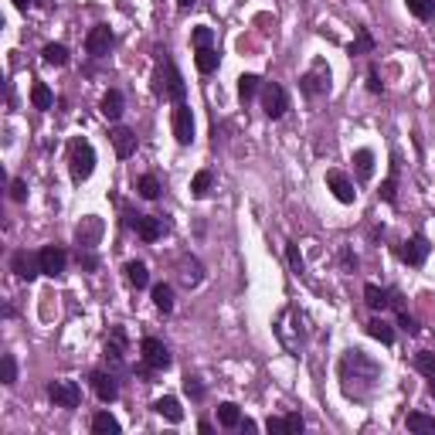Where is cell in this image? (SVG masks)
<instances>
[{
  "label": "cell",
  "mask_w": 435,
  "mask_h": 435,
  "mask_svg": "<svg viewBox=\"0 0 435 435\" xmlns=\"http://www.w3.org/2000/svg\"><path fill=\"white\" fill-rule=\"evenodd\" d=\"M238 429H242V432H258V425L252 422V418H242V425H238Z\"/></svg>",
  "instance_id": "51"
},
{
  "label": "cell",
  "mask_w": 435,
  "mask_h": 435,
  "mask_svg": "<svg viewBox=\"0 0 435 435\" xmlns=\"http://www.w3.org/2000/svg\"><path fill=\"white\" fill-rule=\"evenodd\" d=\"M367 333H371L374 340H381L384 347H391V344H395V330H391V323L381 320V316H374V320L367 323Z\"/></svg>",
  "instance_id": "31"
},
{
  "label": "cell",
  "mask_w": 435,
  "mask_h": 435,
  "mask_svg": "<svg viewBox=\"0 0 435 435\" xmlns=\"http://www.w3.org/2000/svg\"><path fill=\"white\" fill-rule=\"evenodd\" d=\"M31 3H34V0H14V7H17V10H27Z\"/></svg>",
  "instance_id": "54"
},
{
  "label": "cell",
  "mask_w": 435,
  "mask_h": 435,
  "mask_svg": "<svg viewBox=\"0 0 435 435\" xmlns=\"http://www.w3.org/2000/svg\"><path fill=\"white\" fill-rule=\"evenodd\" d=\"M0 381L7 384V388L17 381V360L10 357V354H3V357H0Z\"/></svg>",
  "instance_id": "39"
},
{
  "label": "cell",
  "mask_w": 435,
  "mask_h": 435,
  "mask_svg": "<svg viewBox=\"0 0 435 435\" xmlns=\"http://www.w3.org/2000/svg\"><path fill=\"white\" fill-rule=\"evenodd\" d=\"M351 163H354V170H357V180H371V177H374V150H367V147L354 150Z\"/></svg>",
  "instance_id": "21"
},
{
  "label": "cell",
  "mask_w": 435,
  "mask_h": 435,
  "mask_svg": "<svg viewBox=\"0 0 435 435\" xmlns=\"http://www.w3.org/2000/svg\"><path fill=\"white\" fill-rule=\"evenodd\" d=\"M367 89H371V92H374V96H381V92H384L381 72H378V68H374V65H371V72H367Z\"/></svg>",
  "instance_id": "45"
},
{
  "label": "cell",
  "mask_w": 435,
  "mask_h": 435,
  "mask_svg": "<svg viewBox=\"0 0 435 435\" xmlns=\"http://www.w3.org/2000/svg\"><path fill=\"white\" fill-rule=\"evenodd\" d=\"M429 391H432V398H435V374H432V384H429Z\"/></svg>",
  "instance_id": "55"
},
{
  "label": "cell",
  "mask_w": 435,
  "mask_h": 435,
  "mask_svg": "<svg viewBox=\"0 0 435 435\" xmlns=\"http://www.w3.org/2000/svg\"><path fill=\"white\" fill-rule=\"evenodd\" d=\"M408 429H411V432H435V418L422 415V411H411V415H408Z\"/></svg>",
  "instance_id": "40"
},
{
  "label": "cell",
  "mask_w": 435,
  "mask_h": 435,
  "mask_svg": "<svg viewBox=\"0 0 435 435\" xmlns=\"http://www.w3.org/2000/svg\"><path fill=\"white\" fill-rule=\"evenodd\" d=\"M154 411L160 415V418L174 422V425H180V422H184V408H180L177 398H156V401H154Z\"/></svg>",
  "instance_id": "22"
},
{
  "label": "cell",
  "mask_w": 435,
  "mask_h": 435,
  "mask_svg": "<svg viewBox=\"0 0 435 435\" xmlns=\"http://www.w3.org/2000/svg\"><path fill=\"white\" fill-rule=\"evenodd\" d=\"M89 381H92L96 398H99V401H105V405L119 398V384H116V378H112L109 371H92V378H89Z\"/></svg>",
  "instance_id": "16"
},
{
  "label": "cell",
  "mask_w": 435,
  "mask_h": 435,
  "mask_svg": "<svg viewBox=\"0 0 435 435\" xmlns=\"http://www.w3.org/2000/svg\"><path fill=\"white\" fill-rule=\"evenodd\" d=\"M45 61H48V65H58V68H61V65H68V48H65V45H45Z\"/></svg>",
  "instance_id": "38"
},
{
  "label": "cell",
  "mask_w": 435,
  "mask_h": 435,
  "mask_svg": "<svg viewBox=\"0 0 435 435\" xmlns=\"http://www.w3.org/2000/svg\"><path fill=\"white\" fill-rule=\"evenodd\" d=\"M38 258H41V276H52V279H58L65 272V265H68V256H65L61 245H45L38 252Z\"/></svg>",
  "instance_id": "10"
},
{
  "label": "cell",
  "mask_w": 435,
  "mask_h": 435,
  "mask_svg": "<svg viewBox=\"0 0 435 435\" xmlns=\"http://www.w3.org/2000/svg\"><path fill=\"white\" fill-rule=\"evenodd\" d=\"M327 187L333 191V198L340 205H354L357 201V191H354V180L347 177L344 170H327Z\"/></svg>",
  "instance_id": "12"
},
{
  "label": "cell",
  "mask_w": 435,
  "mask_h": 435,
  "mask_svg": "<svg viewBox=\"0 0 435 435\" xmlns=\"http://www.w3.org/2000/svg\"><path fill=\"white\" fill-rule=\"evenodd\" d=\"M337 378H340V391L354 401H367L374 395V388L381 381V364L371 357L367 351L351 347L344 351V357L337 364Z\"/></svg>",
  "instance_id": "1"
},
{
  "label": "cell",
  "mask_w": 435,
  "mask_h": 435,
  "mask_svg": "<svg viewBox=\"0 0 435 435\" xmlns=\"http://www.w3.org/2000/svg\"><path fill=\"white\" fill-rule=\"evenodd\" d=\"M286 258H289L293 272L300 276V272H303V256H300V245H296V242H289V245H286Z\"/></svg>",
  "instance_id": "42"
},
{
  "label": "cell",
  "mask_w": 435,
  "mask_h": 435,
  "mask_svg": "<svg viewBox=\"0 0 435 435\" xmlns=\"http://www.w3.org/2000/svg\"><path fill=\"white\" fill-rule=\"evenodd\" d=\"M31 105H34V109H52L54 105L52 89H48L45 82H34V85H31Z\"/></svg>",
  "instance_id": "34"
},
{
  "label": "cell",
  "mask_w": 435,
  "mask_h": 435,
  "mask_svg": "<svg viewBox=\"0 0 435 435\" xmlns=\"http://www.w3.org/2000/svg\"><path fill=\"white\" fill-rule=\"evenodd\" d=\"M340 258H344V265H347V269H357V256H354L351 249H344V252H340Z\"/></svg>",
  "instance_id": "50"
},
{
  "label": "cell",
  "mask_w": 435,
  "mask_h": 435,
  "mask_svg": "<svg viewBox=\"0 0 435 435\" xmlns=\"http://www.w3.org/2000/svg\"><path fill=\"white\" fill-rule=\"evenodd\" d=\"M10 198H14V201H27V184L21 177L10 180Z\"/></svg>",
  "instance_id": "46"
},
{
  "label": "cell",
  "mask_w": 435,
  "mask_h": 435,
  "mask_svg": "<svg viewBox=\"0 0 435 435\" xmlns=\"http://www.w3.org/2000/svg\"><path fill=\"white\" fill-rule=\"evenodd\" d=\"M194 3H198V0H177V7H180V10H191Z\"/></svg>",
  "instance_id": "53"
},
{
  "label": "cell",
  "mask_w": 435,
  "mask_h": 435,
  "mask_svg": "<svg viewBox=\"0 0 435 435\" xmlns=\"http://www.w3.org/2000/svg\"><path fill=\"white\" fill-rule=\"evenodd\" d=\"M180 279H184V286H198V282L205 279V269H201V262L198 258H180Z\"/></svg>",
  "instance_id": "25"
},
{
  "label": "cell",
  "mask_w": 435,
  "mask_h": 435,
  "mask_svg": "<svg viewBox=\"0 0 435 435\" xmlns=\"http://www.w3.org/2000/svg\"><path fill=\"white\" fill-rule=\"evenodd\" d=\"M194 65H198V72H201V75H211V72H218L221 54L214 52V48H201V52L194 54Z\"/></svg>",
  "instance_id": "27"
},
{
  "label": "cell",
  "mask_w": 435,
  "mask_h": 435,
  "mask_svg": "<svg viewBox=\"0 0 435 435\" xmlns=\"http://www.w3.org/2000/svg\"><path fill=\"white\" fill-rule=\"evenodd\" d=\"M286 425H289V432H303V429H307V422H303V415H300V411L286 415Z\"/></svg>",
  "instance_id": "48"
},
{
  "label": "cell",
  "mask_w": 435,
  "mask_h": 435,
  "mask_svg": "<svg viewBox=\"0 0 435 435\" xmlns=\"http://www.w3.org/2000/svg\"><path fill=\"white\" fill-rule=\"evenodd\" d=\"M415 367H418L422 374H429V378H432V374H435V354H432V351H418V354H415Z\"/></svg>",
  "instance_id": "41"
},
{
  "label": "cell",
  "mask_w": 435,
  "mask_h": 435,
  "mask_svg": "<svg viewBox=\"0 0 435 435\" xmlns=\"http://www.w3.org/2000/svg\"><path fill=\"white\" fill-rule=\"evenodd\" d=\"M109 140H112V150H116V156H133L136 154V133L126 126H116L112 133H109Z\"/></svg>",
  "instance_id": "17"
},
{
  "label": "cell",
  "mask_w": 435,
  "mask_h": 435,
  "mask_svg": "<svg viewBox=\"0 0 435 435\" xmlns=\"http://www.w3.org/2000/svg\"><path fill=\"white\" fill-rule=\"evenodd\" d=\"M123 225L136 231L143 242H156V238L167 231L163 214H136V211H126V221H123Z\"/></svg>",
  "instance_id": "5"
},
{
  "label": "cell",
  "mask_w": 435,
  "mask_h": 435,
  "mask_svg": "<svg viewBox=\"0 0 435 435\" xmlns=\"http://www.w3.org/2000/svg\"><path fill=\"white\" fill-rule=\"evenodd\" d=\"M126 282L133 286V289H147L150 286V272H147V265L143 262H126Z\"/></svg>",
  "instance_id": "26"
},
{
  "label": "cell",
  "mask_w": 435,
  "mask_h": 435,
  "mask_svg": "<svg viewBox=\"0 0 435 435\" xmlns=\"http://www.w3.org/2000/svg\"><path fill=\"white\" fill-rule=\"evenodd\" d=\"M123 351H126V333L116 327V330H112V337L105 340V351H103V354H105V360H109L112 367H119V364H123Z\"/></svg>",
  "instance_id": "20"
},
{
  "label": "cell",
  "mask_w": 435,
  "mask_h": 435,
  "mask_svg": "<svg viewBox=\"0 0 435 435\" xmlns=\"http://www.w3.org/2000/svg\"><path fill=\"white\" fill-rule=\"evenodd\" d=\"M123 109H126V99H123V92L119 89H109L103 96V103H99V112H103L109 123H116L119 116H123Z\"/></svg>",
  "instance_id": "18"
},
{
  "label": "cell",
  "mask_w": 435,
  "mask_h": 435,
  "mask_svg": "<svg viewBox=\"0 0 435 435\" xmlns=\"http://www.w3.org/2000/svg\"><path fill=\"white\" fill-rule=\"evenodd\" d=\"M160 180L154 177V174H143V177H136V194L143 198V201H156L160 198Z\"/></svg>",
  "instance_id": "29"
},
{
  "label": "cell",
  "mask_w": 435,
  "mask_h": 435,
  "mask_svg": "<svg viewBox=\"0 0 435 435\" xmlns=\"http://www.w3.org/2000/svg\"><path fill=\"white\" fill-rule=\"evenodd\" d=\"M364 300H367V307L374 309V313H381V309L391 307V289H381V286H364Z\"/></svg>",
  "instance_id": "23"
},
{
  "label": "cell",
  "mask_w": 435,
  "mask_h": 435,
  "mask_svg": "<svg viewBox=\"0 0 435 435\" xmlns=\"http://www.w3.org/2000/svg\"><path fill=\"white\" fill-rule=\"evenodd\" d=\"M398 327H401V330H405V333H411V337L418 333V323L411 320V316H408V313H405V309H398Z\"/></svg>",
  "instance_id": "47"
},
{
  "label": "cell",
  "mask_w": 435,
  "mask_h": 435,
  "mask_svg": "<svg viewBox=\"0 0 435 435\" xmlns=\"http://www.w3.org/2000/svg\"><path fill=\"white\" fill-rule=\"evenodd\" d=\"M198 429H201L205 435H211V432H214V425H211V422H198Z\"/></svg>",
  "instance_id": "52"
},
{
  "label": "cell",
  "mask_w": 435,
  "mask_h": 435,
  "mask_svg": "<svg viewBox=\"0 0 435 435\" xmlns=\"http://www.w3.org/2000/svg\"><path fill=\"white\" fill-rule=\"evenodd\" d=\"M211 184H214V174H211V170L194 174V180H191V194H194V198H207V194H211Z\"/></svg>",
  "instance_id": "36"
},
{
  "label": "cell",
  "mask_w": 435,
  "mask_h": 435,
  "mask_svg": "<svg viewBox=\"0 0 435 435\" xmlns=\"http://www.w3.org/2000/svg\"><path fill=\"white\" fill-rule=\"evenodd\" d=\"M218 425L221 429H238L242 425V411H238L235 401H221L218 405Z\"/></svg>",
  "instance_id": "28"
},
{
  "label": "cell",
  "mask_w": 435,
  "mask_h": 435,
  "mask_svg": "<svg viewBox=\"0 0 435 435\" xmlns=\"http://www.w3.org/2000/svg\"><path fill=\"white\" fill-rule=\"evenodd\" d=\"M398 174H401V163H398V154H395L391 156V174L381 184V191H378L384 205H398Z\"/></svg>",
  "instance_id": "19"
},
{
  "label": "cell",
  "mask_w": 435,
  "mask_h": 435,
  "mask_svg": "<svg viewBox=\"0 0 435 435\" xmlns=\"http://www.w3.org/2000/svg\"><path fill=\"white\" fill-rule=\"evenodd\" d=\"M330 65L323 61V58H316L313 65H309L303 78H300V92L307 96V99H320V96H327L330 92Z\"/></svg>",
  "instance_id": "4"
},
{
  "label": "cell",
  "mask_w": 435,
  "mask_h": 435,
  "mask_svg": "<svg viewBox=\"0 0 435 435\" xmlns=\"http://www.w3.org/2000/svg\"><path fill=\"white\" fill-rule=\"evenodd\" d=\"M262 112L269 116V119H282L286 116V109H289V96H286V89H282L279 82H262Z\"/></svg>",
  "instance_id": "6"
},
{
  "label": "cell",
  "mask_w": 435,
  "mask_h": 435,
  "mask_svg": "<svg viewBox=\"0 0 435 435\" xmlns=\"http://www.w3.org/2000/svg\"><path fill=\"white\" fill-rule=\"evenodd\" d=\"M92 170H96V147L89 143V140H72V147H68V174L75 184H85V180L92 177Z\"/></svg>",
  "instance_id": "3"
},
{
  "label": "cell",
  "mask_w": 435,
  "mask_h": 435,
  "mask_svg": "<svg viewBox=\"0 0 435 435\" xmlns=\"http://www.w3.org/2000/svg\"><path fill=\"white\" fill-rule=\"evenodd\" d=\"M347 52H351V58H357V54H371L374 52V34H371L367 27H357V38L351 41Z\"/></svg>",
  "instance_id": "30"
},
{
  "label": "cell",
  "mask_w": 435,
  "mask_h": 435,
  "mask_svg": "<svg viewBox=\"0 0 435 435\" xmlns=\"http://www.w3.org/2000/svg\"><path fill=\"white\" fill-rule=\"evenodd\" d=\"M398 256H401V262H408V265H425V258H429V242H425V235H411L408 242L398 249Z\"/></svg>",
  "instance_id": "15"
},
{
  "label": "cell",
  "mask_w": 435,
  "mask_h": 435,
  "mask_svg": "<svg viewBox=\"0 0 435 435\" xmlns=\"http://www.w3.org/2000/svg\"><path fill=\"white\" fill-rule=\"evenodd\" d=\"M154 307L160 313H170L174 309V289H170V282H156L154 286Z\"/></svg>",
  "instance_id": "32"
},
{
  "label": "cell",
  "mask_w": 435,
  "mask_h": 435,
  "mask_svg": "<svg viewBox=\"0 0 435 435\" xmlns=\"http://www.w3.org/2000/svg\"><path fill=\"white\" fill-rule=\"evenodd\" d=\"M112 45H116V34H112L109 24H96L85 34V52L92 54V58H105V54L112 52Z\"/></svg>",
  "instance_id": "8"
},
{
  "label": "cell",
  "mask_w": 435,
  "mask_h": 435,
  "mask_svg": "<svg viewBox=\"0 0 435 435\" xmlns=\"http://www.w3.org/2000/svg\"><path fill=\"white\" fill-rule=\"evenodd\" d=\"M10 272L14 276H21V279H38L41 276V258L34 256V252H27V249H21V252H14L10 256Z\"/></svg>",
  "instance_id": "13"
},
{
  "label": "cell",
  "mask_w": 435,
  "mask_h": 435,
  "mask_svg": "<svg viewBox=\"0 0 435 435\" xmlns=\"http://www.w3.org/2000/svg\"><path fill=\"white\" fill-rule=\"evenodd\" d=\"M154 92L160 99H170L174 105H180L187 99V85H184V75L177 72L174 58L167 48H156V75H154Z\"/></svg>",
  "instance_id": "2"
},
{
  "label": "cell",
  "mask_w": 435,
  "mask_h": 435,
  "mask_svg": "<svg viewBox=\"0 0 435 435\" xmlns=\"http://www.w3.org/2000/svg\"><path fill=\"white\" fill-rule=\"evenodd\" d=\"M184 391H187V398H194V401H201V398H205V384L198 381V378H191V374L184 378Z\"/></svg>",
  "instance_id": "43"
},
{
  "label": "cell",
  "mask_w": 435,
  "mask_h": 435,
  "mask_svg": "<svg viewBox=\"0 0 435 435\" xmlns=\"http://www.w3.org/2000/svg\"><path fill=\"white\" fill-rule=\"evenodd\" d=\"M92 432H99V435H119V422H116L109 411H96V415H92Z\"/></svg>",
  "instance_id": "33"
},
{
  "label": "cell",
  "mask_w": 435,
  "mask_h": 435,
  "mask_svg": "<svg viewBox=\"0 0 435 435\" xmlns=\"http://www.w3.org/2000/svg\"><path fill=\"white\" fill-rule=\"evenodd\" d=\"M258 92H262V78H258V75H252V72H249V75L238 78V99H242V105H249L258 96Z\"/></svg>",
  "instance_id": "24"
},
{
  "label": "cell",
  "mask_w": 435,
  "mask_h": 435,
  "mask_svg": "<svg viewBox=\"0 0 435 435\" xmlns=\"http://www.w3.org/2000/svg\"><path fill=\"white\" fill-rule=\"evenodd\" d=\"M174 136H177L180 147L194 143V116H191V105L187 103L174 105Z\"/></svg>",
  "instance_id": "14"
},
{
  "label": "cell",
  "mask_w": 435,
  "mask_h": 435,
  "mask_svg": "<svg viewBox=\"0 0 435 435\" xmlns=\"http://www.w3.org/2000/svg\"><path fill=\"white\" fill-rule=\"evenodd\" d=\"M191 45H194L198 52H201V48H214V31L207 24L194 27V31H191Z\"/></svg>",
  "instance_id": "37"
},
{
  "label": "cell",
  "mask_w": 435,
  "mask_h": 435,
  "mask_svg": "<svg viewBox=\"0 0 435 435\" xmlns=\"http://www.w3.org/2000/svg\"><path fill=\"white\" fill-rule=\"evenodd\" d=\"M78 265H82L85 272H92V269L99 265V258H96V252H92V249H78Z\"/></svg>",
  "instance_id": "44"
},
{
  "label": "cell",
  "mask_w": 435,
  "mask_h": 435,
  "mask_svg": "<svg viewBox=\"0 0 435 435\" xmlns=\"http://www.w3.org/2000/svg\"><path fill=\"white\" fill-rule=\"evenodd\" d=\"M48 398L54 401V408H78L82 405V388L75 381H52Z\"/></svg>",
  "instance_id": "9"
},
{
  "label": "cell",
  "mask_w": 435,
  "mask_h": 435,
  "mask_svg": "<svg viewBox=\"0 0 435 435\" xmlns=\"http://www.w3.org/2000/svg\"><path fill=\"white\" fill-rule=\"evenodd\" d=\"M140 357H143V364H147L150 371H167V367L174 364L167 344L156 340V337H143V340H140Z\"/></svg>",
  "instance_id": "7"
},
{
  "label": "cell",
  "mask_w": 435,
  "mask_h": 435,
  "mask_svg": "<svg viewBox=\"0 0 435 435\" xmlns=\"http://www.w3.org/2000/svg\"><path fill=\"white\" fill-rule=\"evenodd\" d=\"M408 3V14L418 21H432L435 17V0H405Z\"/></svg>",
  "instance_id": "35"
},
{
  "label": "cell",
  "mask_w": 435,
  "mask_h": 435,
  "mask_svg": "<svg viewBox=\"0 0 435 435\" xmlns=\"http://www.w3.org/2000/svg\"><path fill=\"white\" fill-rule=\"evenodd\" d=\"M103 218H96V214H85L82 218V225L75 228V242H78V249H96L99 245V238H103Z\"/></svg>",
  "instance_id": "11"
},
{
  "label": "cell",
  "mask_w": 435,
  "mask_h": 435,
  "mask_svg": "<svg viewBox=\"0 0 435 435\" xmlns=\"http://www.w3.org/2000/svg\"><path fill=\"white\" fill-rule=\"evenodd\" d=\"M265 432L286 435V432H289V425H286V418H269V422H265Z\"/></svg>",
  "instance_id": "49"
}]
</instances>
